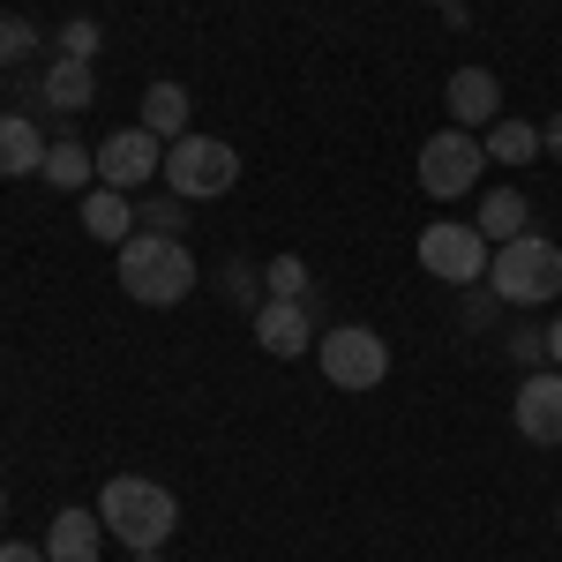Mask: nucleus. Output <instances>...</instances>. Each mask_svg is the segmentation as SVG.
I'll list each match as a JSON object with an SVG mask.
<instances>
[{"instance_id":"b1692460","label":"nucleus","mask_w":562,"mask_h":562,"mask_svg":"<svg viewBox=\"0 0 562 562\" xmlns=\"http://www.w3.org/2000/svg\"><path fill=\"white\" fill-rule=\"evenodd\" d=\"M503 352H510V368H525V375H532V368H548V330H510V338H503Z\"/></svg>"},{"instance_id":"4be33fe9","label":"nucleus","mask_w":562,"mask_h":562,"mask_svg":"<svg viewBox=\"0 0 562 562\" xmlns=\"http://www.w3.org/2000/svg\"><path fill=\"white\" fill-rule=\"evenodd\" d=\"M135 225H143V233H166V240H180V233H188V203H180V195H150V203L135 211Z\"/></svg>"},{"instance_id":"423d86ee","label":"nucleus","mask_w":562,"mask_h":562,"mask_svg":"<svg viewBox=\"0 0 562 562\" xmlns=\"http://www.w3.org/2000/svg\"><path fill=\"white\" fill-rule=\"evenodd\" d=\"M487 233L480 225H458V217H435V225H420V270L428 278H442V285H480L487 278Z\"/></svg>"},{"instance_id":"a211bd4d","label":"nucleus","mask_w":562,"mask_h":562,"mask_svg":"<svg viewBox=\"0 0 562 562\" xmlns=\"http://www.w3.org/2000/svg\"><path fill=\"white\" fill-rule=\"evenodd\" d=\"M143 128L158 135V143H180V135H188V90L180 83H150L143 90Z\"/></svg>"},{"instance_id":"1a4fd4ad","label":"nucleus","mask_w":562,"mask_h":562,"mask_svg":"<svg viewBox=\"0 0 562 562\" xmlns=\"http://www.w3.org/2000/svg\"><path fill=\"white\" fill-rule=\"evenodd\" d=\"M256 346L270 352V360H301V352H315V307L307 301H270V293H262L256 301Z\"/></svg>"},{"instance_id":"bb28decb","label":"nucleus","mask_w":562,"mask_h":562,"mask_svg":"<svg viewBox=\"0 0 562 562\" xmlns=\"http://www.w3.org/2000/svg\"><path fill=\"white\" fill-rule=\"evenodd\" d=\"M540 150H555V158H562V113L548 121V128H540Z\"/></svg>"},{"instance_id":"9d476101","label":"nucleus","mask_w":562,"mask_h":562,"mask_svg":"<svg viewBox=\"0 0 562 562\" xmlns=\"http://www.w3.org/2000/svg\"><path fill=\"white\" fill-rule=\"evenodd\" d=\"M510 420H518L525 442H562V368H532L518 383V405H510Z\"/></svg>"},{"instance_id":"f8f14e48","label":"nucleus","mask_w":562,"mask_h":562,"mask_svg":"<svg viewBox=\"0 0 562 562\" xmlns=\"http://www.w3.org/2000/svg\"><path fill=\"white\" fill-rule=\"evenodd\" d=\"M38 98H45V113H90V105H98V76H90V60L53 53L45 76H38Z\"/></svg>"},{"instance_id":"20e7f679","label":"nucleus","mask_w":562,"mask_h":562,"mask_svg":"<svg viewBox=\"0 0 562 562\" xmlns=\"http://www.w3.org/2000/svg\"><path fill=\"white\" fill-rule=\"evenodd\" d=\"M240 180V150L233 143H217V135H180V143H166V195H180V203H211V195H225Z\"/></svg>"},{"instance_id":"f3484780","label":"nucleus","mask_w":562,"mask_h":562,"mask_svg":"<svg viewBox=\"0 0 562 562\" xmlns=\"http://www.w3.org/2000/svg\"><path fill=\"white\" fill-rule=\"evenodd\" d=\"M38 180L60 188V195H83V180H98V150H83V143H45Z\"/></svg>"},{"instance_id":"0eeeda50","label":"nucleus","mask_w":562,"mask_h":562,"mask_svg":"<svg viewBox=\"0 0 562 562\" xmlns=\"http://www.w3.org/2000/svg\"><path fill=\"white\" fill-rule=\"evenodd\" d=\"M480 166H487V150H480V135L465 128H442L420 143V188H428L435 203H458V195H473L480 188Z\"/></svg>"},{"instance_id":"5701e85b","label":"nucleus","mask_w":562,"mask_h":562,"mask_svg":"<svg viewBox=\"0 0 562 562\" xmlns=\"http://www.w3.org/2000/svg\"><path fill=\"white\" fill-rule=\"evenodd\" d=\"M60 53H68V60H98V45H105V31H98V23H90V15H68V23H60Z\"/></svg>"},{"instance_id":"cd10ccee","label":"nucleus","mask_w":562,"mask_h":562,"mask_svg":"<svg viewBox=\"0 0 562 562\" xmlns=\"http://www.w3.org/2000/svg\"><path fill=\"white\" fill-rule=\"evenodd\" d=\"M548 368H562V315H555V330H548Z\"/></svg>"},{"instance_id":"473e14b6","label":"nucleus","mask_w":562,"mask_h":562,"mask_svg":"<svg viewBox=\"0 0 562 562\" xmlns=\"http://www.w3.org/2000/svg\"><path fill=\"white\" fill-rule=\"evenodd\" d=\"M555 525H562V510H555Z\"/></svg>"},{"instance_id":"6e6552de","label":"nucleus","mask_w":562,"mask_h":562,"mask_svg":"<svg viewBox=\"0 0 562 562\" xmlns=\"http://www.w3.org/2000/svg\"><path fill=\"white\" fill-rule=\"evenodd\" d=\"M150 180H166V143L150 128H121V135L98 143V188L135 195V188H150Z\"/></svg>"},{"instance_id":"9b49d317","label":"nucleus","mask_w":562,"mask_h":562,"mask_svg":"<svg viewBox=\"0 0 562 562\" xmlns=\"http://www.w3.org/2000/svg\"><path fill=\"white\" fill-rule=\"evenodd\" d=\"M442 105H450V128H495L503 121V83L487 76V68H458L450 90H442Z\"/></svg>"},{"instance_id":"aec40b11","label":"nucleus","mask_w":562,"mask_h":562,"mask_svg":"<svg viewBox=\"0 0 562 562\" xmlns=\"http://www.w3.org/2000/svg\"><path fill=\"white\" fill-rule=\"evenodd\" d=\"M38 45L45 38H38V23H31V15H0V68H23Z\"/></svg>"},{"instance_id":"2f4dec72","label":"nucleus","mask_w":562,"mask_h":562,"mask_svg":"<svg viewBox=\"0 0 562 562\" xmlns=\"http://www.w3.org/2000/svg\"><path fill=\"white\" fill-rule=\"evenodd\" d=\"M0 83H8V68H0Z\"/></svg>"},{"instance_id":"6ab92c4d","label":"nucleus","mask_w":562,"mask_h":562,"mask_svg":"<svg viewBox=\"0 0 562 562\" xmlns=\"http://www.w3.org/2000/svg\"><path fill=\"white\" fill-rule=\"evenodd\" d=\"M480 150H487V166H525V158L540 150V128H532V121H510V113H503L495 128L480 135Z\"/></svg>"},{"instance_id":"c85d7f7f","label":"nucleus","mask_w":562,"mask_h":562,"mask_svg":"<svg viewBox=\"0 0 562 562\" xmlns=\"http://www.w3.org/2000/svg\"><path fill=\"white\" fill-rule=\"evenodd\" d=\"M135 562H166V555H135Z\"/></svg>"},{"instance_id":"7ed1b4c3","label":"nucleus","mask_w":562,"mask_h":562,"mask_svg":"<svg viewBox=\"0 0 562 562\" xmlns=\"http://www.w3.org/2000/svg\"><path fill=\"white\" fill-rule=\"evenodd\" d=\"M480 285L510 307H548V301H562V248L540 240V233H518V240H503L487 256V278Z\"/></svg>"},{"instance_id":"393cba45","label":"nucleus","mask_w":562,"mask_h":562,"mask_svg":"<svg viewBox=\"0 0 562 562\" xmlns=\"http://www.w3.org/2000/svg\"><path fill=\"white\" fill-rule=\"evenodd\" d=\"M225 293H233V301H248V293H256V278H248V262H233V270H225Z\"/></svg>"},{"instance_id":"39448f33","label":"nucleus","mask_w":562,"mask_h":562,"mask_svg":"<svg viewBox=\"0 0 562 562\" xmlns=\"http://www.w3.org/2000/svg\"><path fill=\"white\" fill-rule=\"evenodd\" d=\"M315 352H323V383H338V390H375L390 375V346H383V330H368V323L323 330Z\"/></svg>"},{"instance_id":"ddd939ff","label":"nucleus","mask_w":562,"mask_h":562,"mask_svg":"<svg viewBox=\"0 0 562 562\" xmlns=\"http://www.w3.org/2000/svg\"><path fill=\"white\" fill-rule=\"evenodd\" d=\"M105 548V518L98 510H60L45 525V562H98Z\"/></svg>"},{"instance_id":"f257e3e1","label":"nucleus","mask_w":562,"mask_h":562,"mask_svg":"<svg viewBox=\"0 0 562 562\" xmlns=\"http://www.w3.org/2000/svg\"><path fill=\"white\" fill-rule=\"evenodd\" d=\"M98 518H105V532H113L128 555H158V548L173 540V525H180V503H173L166 480L113 473V480H105V495H98Z\"/></svg>"},{"instance_id":"a878e982","label":"nucleus","mask_w":562,"mask_h":562,"mask_svg":"<svg viewBox=\"0 0 562 562\" xmlns=\"http://www.w3.org/2000/svg\"><path fill=\"white\" fill-rule=\"evenodd\" d=\"M0 562H45V548H31V540H0Z\"/></svg>"},{"instance_id":"dca6fc26","label":"nucleus","mask_w":562,"mask_h":562,"mask_svg":"<svg viewBox=\"0 0 562 562\" xmlns=\"http://www.w3.org/2000/svg\"><path fill=\"white\" fill-rule=\"evenodd\" d=\"M480 233H487V248H503V240H518V233H532V203H525L518 188H487L480 195Z\"/></svg>"},{"instance_id":"c756f323","label":"nucleus","mask_w":562,"mask_h":562,"mask_svg":"<svg viewBox=\"0 0 562 562\" xmlns=\"http://www.w3.org/2000/svg\"><path fill=\"white\" fill-rule=\"evenodd\" d=\"M0 518H8V495H0Z\"/></svg>"},{"instance_id":"412c9836","label":"nucleus","mask_w":562,"mask_h":562,"mask_svg":"<svg viewBox=\"0 0 562 562\" xmlns=\"http://www.w3.org/2000/svg\"><path fill=\"white\" fill-rule=\"evenodd\" d=\"M262 293H270V301H307V262H301V256H270V270H262Z\"/></svg>"},{"instance_id":"7c9ffc66","label":"nucleus","mask_w":562,"mask_h":562,"mask_svg":"<svg viewBox=\"0 0 562 562\" xmlns=\"http://www.w3.org/2000/svg\"><path fill=\"white\" fill-rule=\"evenodd\" d=\"M428 8H450V0H428Z\"/></svg>"},{"instance_id":"2eb2a0df","label":"nucleus","mask_w":562,"mask_h":562,"mask_svg":"<svg viewBox=\"0 0 562 562\" xmlns=\"http://www.w3.org/2000/svg\"><path fill=\"white\" fill-rule=\"evenodd\" d=\"M83 233H90V240H105V248L135 240V203L121 195V188H90V195H83Z\"/></svg>"},{"instance_id":"f03ea898","label":"nucleus","mask_w":562,"mask_h":562,"mask_svg":"<svg viewBox=\"0 0 562 562\" xmlns=\"http://www.w3.org/2000/svg\"><path fill=\"white\" fill-rule=\"evenodd\" d=\"M121 256V293L143 307H180L195 293V256H188V240H166V233H143L135 225V240L113 248Z\"/></svg>"},{"instance_id":"4468645a","label":"nucleus","mask_w":562,"mask_h":562,"mask_svg":"<svg viewBox=\"0 0 562 562\" xmlns=\"http://www.w3.org/2000/svg\"><path fill=\"white\" fill-rule=\"evenodd\" d=\"M45 166V135L31 113H0V180H23Z\"/></svg>"}]
</instances>
